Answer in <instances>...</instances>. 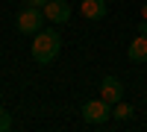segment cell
I'll use <instances>...</instances> for the list:
<instances>
[{"label": "cell", "mask_w": 147, "mask_h": 132, "mask_svg": "<svg viewBox=\"0 0 147 132\" xmlns=\"http://www.w3.org/2000/svg\"><path fill=\"white\" fill-rule=\"evenodd\" d=\"M44 12L41 9H32V6H24L21 12H18V18H15V27H18V32H24V35H35V32H41L44 29Z\"/></svg>", "instance_id": "obj_2"}, {"label": "cell", "mask_w": 147, "mask_h": 132, "mask_svg": "<svg viewBox=\"0 0 147 132\" xmlns=\"http://www.w3.org/2000/svg\"><path fill=\"white\" fill-rule=\"evenodd\" d=\"M100 97L109 106H115V103L124 100V85H121L118 76H103V82H100Z\"/></svg>", "instance_id": "obj_4"}, {"label": "cell", "mask_w": 147, "mask_h": 132, "mask_svg": "<svg viewBox=\"0 0 147 132\" xmlns=\"http://www.w3.org/2000/svg\"><path fill=\"white\" fill-rule=\"evenodd\" d=\"M106 3L109 0H82L80 12H82V18H88V21H100V18H106Z\"/></svg>", "instance_id": "obj_6"}, {"label": "cell", "mask_w": 147, "mask_h": 132, "mask_svg": "<svg viewBox=\"0 0 147 132\" xmlns=\"http://www.w3.org/2000/svg\"><path fill=\"white\" fill-rule=\"evenodd\" d=\"M50 0H27V6H32V9H44Z\"/></svg>", "instance_id": "obj_10"}, {"label": "cell", "mask_w": 147, "mask_h": 132, "mask_svg": "<svg viewBox=\"0 0 147 132\" xmlns=\"http://www.w3.org/2000/svg\"><path fill=\"white\" fill-rule=\"evenodd\" d=\"M129 62H147V35H136V38L129 41Z\"/></svg>", "instance_id": "obj_7"}, {"label": "cell", "mask_w": 147, "mask_h": 132, "mask_svg": "<svg viewBox=\"0 0 147 132\" xmlns=\"http://www.w3.org/2000/svg\"><path fill=\"white\" fill-rule=\"evenodd\" d=\"M41 12H44V18L53 21V23H68L71 21V3L68 0H50Z\"/></svg>", "instance_id": "obj_5"}, {"label": "cell", "mask_w": 147, "mask_h": 132, "mask_svg": "<svg viewBox=\"0 0 147 132\" xmlns=\"http://www.w3.org/2000/svg\"><path fill=\"white\" fill-rule=\"evenodd\" d=\"M144 100H147V94H144Z\"/></svg>", "instance_id": "obj_13"}, {"label": "cell", "mask_w": 147, "mask_h": 132, "mask_svg": "<svg viewBox=\"0 0 147 132\" xmlns=\"http://www.w3.org/2000/svg\"><path fill=\"white\" fill-rule=\"evenodd\" d=\"M109 115H112V106H109L103 97L82 103V121H85V123H106Z\"/></svg>", "instance_id": "obj_3"}, {"label": "cell", "mask_w": 147, "mask_h": 132, "mask_svg": "<svg viewBox=\"0 0 147 132\" xmlns=\"http://www.w3.org/2000/svg\"><path fill=\"white\" fill-rule=\"evenodd\" d=\"M141 18H144V21H147V3H144V6H141Z\"/></svg>", "instance_id": "obj_12"}, {"label": "cell", "mask_w": 147, "mask_h": 132, "mask_svg": "<svg viewBox=\"0 0 147 132\" xmlns=\"http://www.w3.org/2000/svg\"><path fill=\"white\" fill-rule=\"evenodd\" d=\"M59 50H62V38H59L56 29H41V32H35V41H32V47H30V53H32V59H35L38 65L56 62Z\"/></svg>", "instance_id": "obj_1"}, {"label": "cell", "mask_w": 147, "mask_h": 132, "mask_svg": "<svg viewBox=\"0 0 147 132\" xmlns=\"http://www.w3.org/2000/svg\"><path fill=\"white\" fill-rule=\"evenodd\" d=\"M9 129H12V115L0 106V132H9Z\"/></svg>", "instance_id": "obj_9"}, {"label": "cell", "mask_w": 147, "mask_h": 132, "mask_svg": "<svg viewBox=\"0 0 147 132\" xmlns=\"http://www.w3.org/2000/svg\"><path fill=\"white\" fill-rule=\"evenodd\" d=\"M138 35H147V21L141 18V23H138Z\"/></svg>", "instance_id": "obj_11"}, {"label": "cell", "mask_w": 147, "mask_h": 132, "mask_svg": "<svg viewBox=\"0 0 147 132\" xmlns=\"http://www.w3.org/2000/svg\"><path fill=\"white\" fill-rule=\"evenodd\" d=\"M112 117H115V121H129V117H132V106H129V103H124V100H121V103H115Z\"/></svg>", "instance_id": "obj_8"}]
</instances>
